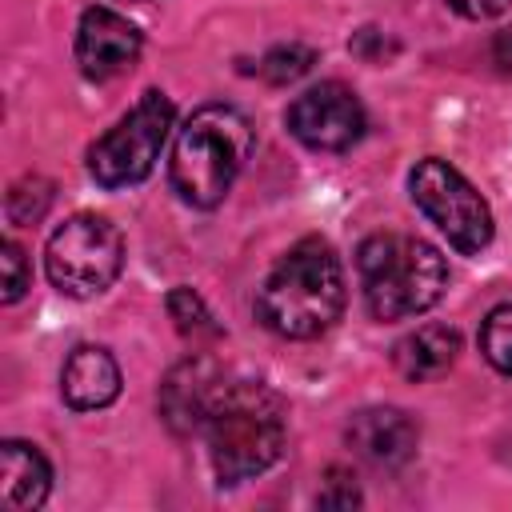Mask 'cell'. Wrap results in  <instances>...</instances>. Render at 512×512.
Masks as SVG:
<instances>
[{
    "mask_svg": "<svg viewBox=\"0 0 512 512\" xmlns=\"http://www.w3.org/2000/svg\"><path fill=\"white\" fill-rule=\"evenodd\" d=\"M348 448L356 456H364L368 464H380V468H396L404 460H412L416 452V440H420V428L408 412L400 408H360L348 428Z\"/></svg>",
    "mask_w": 512,
    "mask_h": 512,
    "instance_id": "8fae6325",
    "label": "cell"
},
{
    "mask_svg": "<svg viewBox=\"0 0 512 512\" xmlns=\"http://www.w3.org/2000/svg\"><path fill=\"white\" fill-rule=\"evenodd\" d=\"M224 388V372L212 356L196 352L188 360H180L164 384H160V416L176 436H196L204 432V420L212 412L216 392Z\"/></svg>",
    "mask_w": 512,
    "mask_h": 512,
    "instance_id": "30bf717a",
    "label": "cell"
},
{
    "mask_svg": "<svg viewBox=\"0 0 512 512\" xmlns=\"http://www.w3.org/2000/svg\"><path fill=\"white\" fill-rule=\"evenodd\" d=\"M32 272H28V260H24V248L16 240H4V304H16L28 288Z\"/></svg>",
    "mask_w": 512,
    "mask_h": 512,
    "instance_id": "d6986e66",
    "label": "cell"
},
{
    "mask_svg": "<svg viewBox=\"0 0 512 512\" xmlns=\"http://www.w3.org/2000/svg\"><path fill=\"white\" fill-rule=\"evenodd\" d=\"M140 48H144V36L128 16H120L104 4H92L80 16L76 64L88 80H112V76L128 72L140 60Z\"/></svg>",
    "mask_w": 512,
    "mask_h": 512,
    "instance_id": "9c48e42d",
    "label": "cell"
},
{
    "mask_svg": "<svg viewBox=\"0 0 512 512\" xmlns=\"http://www.w3.org/2000/svg\"><path fill=\"white\" fill-rule=\"evenodd\" d=\"M408 192H412V204L448 236L452 248L476 256L492 244L488 200L448 160H440V156L416 160V168L408 172Z\"/></svg>",
    "mask_w": 512,
    "mask_h": 512,
    "instance_id": "52a82bcc",
    "label": "cell"
},
{
    "mask_svg": "<svg viewBox=\"0 0 512 512\" xmlns=\"http://www.w3.org/2000/svg\"><path fill=\"white\" fill-rule=\"evenodd\" d=\"M460 352V332L448 324H424L416 332H408L396 348H392V364L400 376L408 380H436L456 364Z\"/></svg>",
    "mask_w": 512,
    "mask_h": 512,
    "instance_id": "5bb4252c",
    "label": "cell"
},
{
    "mask_svg": "<svg viewBox=\"0 0 512 512\" xmlns=\"http://www.w3.org/2000/svg\"><path fill=\"white\" fill-rule=\"evenodd\" d=\"M344 312V268L336 252L308 236L280 256L256 292V316L284 340H316Z\"/></svg>",
    "mask_w": 512,
    "mask_h": 512,
    "instance_id": "7a4b0ae2",
    "label": "cell"
},
{
    "mask_svg": "<svg viewBox=\"0 0 512 512\" xmlns=\"http://www.w3.org/2000/svg\"><path fill=\"white\" fill-rule=\"evenodd\" d=\"M448 8L460 12V16H468V20H492V16L508 12L512 0H448Z\"/></svg>",
    "mask_w": 512,
    "mask_h": 512,
    "instance_id": "44dd1931",
    "label": "cell"
},
{
    "mask_svg": "<svg viewBox=\"0 0 512 512\" xmlns=\"http://www.w3.org/2000/svg\"><path fill=\"white\" fill-rule=\"evenodd\" d=\"M364 304L376 320H408L428 312L448 288V264L436 244L404 232H376L356 252Z\"/></svg>",
    "mask_w": 512,
    "mask_h": 512,
    "instance_id": "277c9868",
    "label": "cell"
},
{
    "mask_svg": "<svg viewBox=\"0 0 512 512\" xmlns=\"http://www.w3.org/2000/svg\"><path fill=\"white\" fill-rule=\"evenodd\" d=\"M168 316L176 320V332L188 336V340H212V336H220V324L212 320L208 304L192 288H172L168 292Z\"/></svg>",
    "mask_w": 512,
    "mask_h": 512,
    "instance_id": "9a60e30c",
    "label": "cell"
},
{
    "mask_svg": "<svg viewBox=\"0 0 512 512\" xmlns=\"http://www.w3.org/2000/svg\"><path fill=\"white\" fill-rule=\"evenodd\" d=\"M208 460L220 484H244L268 472L288 444L284 400L256 380H224L204 420Z\"/></svg>",
    "mask_w": 512,
    "mask_h": 512,
    "instance_id": "6da1fadb",
    "label": "cell"
},
{
    "mask_svg": "<svg viewBox=\"0 0 512 512\" xmlns=\"http://www.w3.org/2000/svg\"><path fill=\"white\" fill-rule=\"evenodd\" d=\"M316 64V52L308 44H276L264 60H260V72L268 84H292L300 80L304 72H312Z\"/></svg>",
    "mask_w": 512,
    "mask_h": 512,
    "instance_id": "e0dca14e",
    "label": "cell"
},
{
    "mask_svg": "<svg viewBox=\"0 0 512 512\" xmlns=\"http://www.w3.org/2000/svg\"><path fill=\"white\" fill-rule=\"evenodd\" d=\"M284 124L312 152H348L364 136V108L348 84L324 80L288 104Z\"/></svg>",
    "mask_w": 512,
    "mask_h": 512,
    "instance_id": "ba28073f",
    "label": "cell"
},
{
    "mask_svg": "<svg viewBox=\"0 0 512 512\" xmlns=\"http://www.w3.org/2000/svg\"><path fill=\"white\" fill-rule=\"evenodd\" d=\"M252 156V124L232 104L196 108L176 132L168 180L192 208H216Z\"/></svg>",
    "mask_w": 512,
    "mask_h": 512,
    "instance_id": "3957f363",
    "label": "cell"
},
{
    "mask_svg": "<svg viewBox=\"0 0 512 512\" xmlns=\"http://www.w3.org/2000/svg\"><path fill=\"white\" fill-rule=\"evenodd\" d=\"M52 204V184L40 176H28L20 184H12L8 192V220L12 224H36Z\"/></svg>",
    "mask_w": 512,
    "mask_h": 512,
    "instance_id": "ac0fdd59",
    "label": "cell"
},
{
    "mask_svg": "<svg viewBox=\"0 0 512 512\" xmlns=\"http://www.w3.org/2000/svg\"><path fill=\"white\" fill-rule=\"evenodd\" d=\"M124 268V240L108 216L76 212L68 216L44 248V272L56 292L72 300L100 296Z\"/></svg>",
    "mask_w": 512,
    "mask_h": 512,
    "instance_id": "5b68a950",
    "label": "cell"
},
{
    "mask_svg": "<svg viewBox=\"0 0 512 512\" xmlns=\"http://www.w3.org/2000/svg\"><path fill=\"white\" fill-rule=\"evenodd\" d=\"M60 396L76 412L108 408L120 396V368H116L112 352L100 344L72 348V356L64 360V372H60Z\"/></svg>",
    "mask_w": 512,
    "mask_h": 512,
    "instance_id": "7c38bea8",
    "label": "cell"
},
{
    "mask_svg": "<svg viewBox=\"0 0 512 512\" xmlns=\"http://www.w3.org/2000/svg\"><path fill=\"white\" fill-rule=\"evenodd\" d=\"M172 100L164 92H144L136 100V108L116 124L108 128L92 148H88V172L100 188H128V184H140L156 160H160V148L172 132Z\"/></svg>",
    "mask_w": 512,
    "mask_h": 512,
    "instance_id": "8992f818",
    "label": "cell"
},
{
    "mask_svg": "<svg viewBox=\"0 0 512 512\" xmlns=\"http://www.w3.org/2000/svg\"><path fill=\"white\" fill-rule=\"evenodd\" d=\"M52 488V468L40 456V448L24 440H4L0 444V500L8 512H28L48 500Z\"/></svg>",
    "mask_w": 512,
    "mask_h": 512,
    "instance_id": "4fadbf2b",
    "label": "cell"
},
{
    "mask_svg": "<svg viewBox=\"0 0 512 512\" xmlns=\"http://www.w3.org/2000/svg\"><path fill=\"white\" fill-rule=\"evenodd\" d=\"M316 504H320V508H352V504H360V488H356L352 480H344L340 472H332V480H328V488L316 496Z\"/></svg>",
    "mask_w": 512,
    "mask_h": 512,
    "instance_id": "ffe728a7",
    "label": "cell"
},
{
    "mask_svg": "<svg viewBox=\"0 0 512 512\" xmlns=\"http://www.w3.org/2000/svg\"><path fill=\"white\" fill-rule=\"evenodd\" d=\"M480 352H484V360L496 372L512 376V304H500V308H492L484 316V324H480Z\"/></svg>",
    "mask_w": 512,
    "mask_h": 512,
    "instance_id": "2e32d148",
    "label": "cell"
}]
</instances>
